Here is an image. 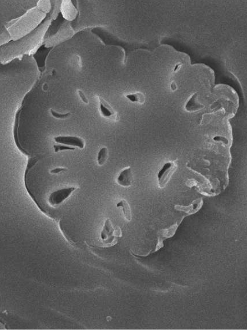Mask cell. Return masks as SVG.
Instances as JSON below:
<instances>
[{
	"mask_svg": "<svg viewBox=\"0 0 247 330\" xmlns=\"http://www.w3.org/2000/svg\"><path fill=\"white\" fill-rule=\"evenodd\" d=\"M171 88L172 89V90H176L177 86L175 82H172V85H171Z\"/></svg>",
	"mask_w": 247,
	"mask_h": 330,
	"instance_id": "cell-17",
	"label": "cell"
},
{
	"mask_svg": "<svg viewBox=\"0 0 247 330\" xmlns=\"http://www.w3.org/2000/svg\"><path fill=\"white\" fill-rule=\"evenodd\" d=\"M126 98L131 102L136 103L143 104L145 101V96L141 92H136L127 94Z\"/></svg>",
	"mask_w": 247,
	"mask_h": 330,
	"instance_id": "cell-11",
	"label": "cell"
},
{
	"mask_svg": "<svg viewBox=\"0 0 247 330\" xmlns=\"http://www.w3.org/2000/svg\"><path fill=\"white\" fill-rule=\"evenodd\" d=\"M78 94L82 101L84 102V103H88V100L87 99V98H86V96H85V94H84V93L82 92V91H80V90H79L78 91Z\"/></svg>",
	"mask_w": 247,
	"mask_h": 330,
	"instance_id": "cell-16",
	"label": "cell"
},
{
	"mask_svg": "<svg viewBox=\"0 0 247 330\" xmlns=\"http://www.w3.org/2000/svg\"><path fill=\"white\" fill-rule=\"evenodd\" d=\"M76 187H70L56 190L50 194L48 202L53 206H58L69 198L77 189Z\"/></svg>",
	"mask_w": 247,
	"mask_h": 330,
	"instance_id": "cell-3",
	"label": "cell"
},
{
	"mask_svg": "<svg viewBox=\"0 0 247 330\" xmlns=\"http://www.w3.org/2000/svg\"><path fill=\"white\" fill-rule=\"evenodd\" d=\"M117 207L121 208L123 211V214L124 215L125 218L127 220L130 221L131 220V213L130 206L126 200L122 199L119 201L118 203H117Z\"/></svg>",
	"mask_w": 247,
	"mask_h": 330,
	"instance_id": "cell-9",
	"label": "cell"
},
{
	"mask_svg": "<svg viewBox=\"0 0 247 330\" xmlns=\"http://www.w3.org/2000/svg\"><path fill=\"white\" fill-rule=\"evenodd\" d=\"M53 147H54V151L56 153H57L58 152L62 151H67V150L73 151L75 150V148L74 147L62 144H55Z\"/></svg>",
	"mask_w": 247,
	"mask_h": 330,
	"instance_id": "cell-13",
	"label": "cell"
},
{
	"mask_svg": "<svg viewBox=\"0 0 247 330\" xmlns=\"http://www.w3.org/2000/svg\"><path fill=\"white\" fill-rule=\"evenodd\" d=\"M108 156V151L107 147H104L101 148L98 153L97 161L98 165L103 166L105 163Z\"/></svg>",
	"mask_w": 247,
	"mask_h": 330,
	"instance_id": "cell-12",
	"label": "cell"
},
{
	"mask_svg": "<svg viewBox=\"0 0 247 330\" xmlns=\"http://www.w3.org/2000/svg\"><path fill=\"white\" fill-rule=\"evenodd\" d=\"M67 170V169L66 168H64V167H58V168H56L54 169H53L50 171V173H52V174H58L59 173L62 172H65V171Z\"/></svg>",
	"mask_w": 247,
	"mask_h": 330,
	"instance_id": "cell-15",
	"label": "cell"
},
{
	"mask_svg": "<svg viewBox=\"0 0 247 330\" xmlns=\"http://www.w3.org/2000/svg\"><path fill=\"white\" fill-rule=\"evenodd\" d=\"M99 103L100 111L103 117L113 120H117L118 119L117 112L105 100L102 98H99Z\"/></svg>",
	"mask_w": 247,
	"mask_h": 330,
	"instance_id": "cell-6",
	"label": "cell"
},
{
	"mask_svg": "<svg viewBox=\"0 0 247 330\" xmlns=\"http://www.w3.org/2000/svg\"><path fill=\"white\" fill-rule=\"evenodd\" d=\"M51 113L54 118L59 119H67L71 115V113H60L53 110H51Z\"/></svg>",
	"mask_w": 247,
	"mask_h": 330,
	"instance_id": "cell-14",
	"label": "cell"
},
{
	"mask_svg": "<svg viewBox=\"0 0 247 330\" xmlns=\"http://www.w3.org/2000/svg\"><path fill=\"white\" fill-rule=\"evenodd\" d=\"M177 169V165L174 161H168L164 164L157 175L158 182L160 188H164Z\"/></svg>",
	"mask_w": 247,
	"mask_h": 330,
	"instance_id": "cell-1",
	"label": "cell"
},
{
	"mask_svg": "<svg viewBox=\"0 0 247 330\" xmlns=\"http://www.w3.org/2000/svg\"><path fill=\"white\" fill-rule=\"evenodd\" d=\"M133 180V175L132 169L130 167L125 168L119 173L117 178V183L120 186L129 187L132 185Z\"/></svg>",
	"mask_w": 247,
	"mask_h": 330,
	"instance_id": "cell-5",
	"label": "cell"
},
{
	"mask_svg": "<svg viewBox=\"0 0 247 330\" xmlns=\"http://www.w3.org/2000/svg\"><path fill=\"white\" fill-rule=\"evenodd\" d=\"M179 225L178 223L172 225V226L169 227V228L162 230L159 233V237L158 239V243L156 246L155 251L160 249L161 248L163 247V239L170 238L174 235L175 233L176 232L177 228H178Z\"/></svg>",
	"mask_w": 247,
	"mask_h": 330,
	"instance_id": "cell-8",
	"label": "cell"
},
{
	"mask_svg": "<svg viewBox=\"0 0 247 330\" xmlns=\"http://www.w3.org/2000/svg\"><path fill=\"white\" fill-rule=\"evenodd\" d=\"M54 140L59 144L77 147L81 149H84L85 146L84 140L82 138L74 136H58L54 137Z\"/></svg>",
	"mask_w": 247,
	"mask_h": 330,
	"instance_id": "cell-4",
	"label": "cell"
},
{
	"mask_svg": "<svg viewBox=\"0 0 247 330\" xmlns=\"http://www.w3.org/2000/svg\"><path fill=\"white\" fill-rule=\"evenodd\" d=\"M201 108L202 106L197 101L196 94H194L191 97L185 105L186 110L188 111H195L200 109Z\"/></svg>",
	"mask_w": 247,
	"mask_h": 330,
	"instance_id": "cell-10",
	"label": "cell"
},
{
	"mask_svg": "<svg viewBox=\"0 0 247 330\" xmlns=\"http://www.w3.org/2000/svg\"><path fill=\"white\" fill-rule=\"evenodd\" d=\"M202 204L203 201L202 198H199L193 201L192 203L188 206L176 205L174 206V208L179 211H184L188 215H192L200 209Z\"/></svg>",
	"mask_w": 247,
	"mask_h": 330,
	"instance_id": "cell-7",
	"label": "cell"
},
{
	"mask_svg": "<svg viewBox=\"0 0 247 330\" xmlns=\"http://www.w3.org/2000/svg\"><path fill=\"white\" fill-rule=\"evenodd\" d=\"M121 235L120 229L119 228V230L117 229L115 230L111 225L110 220L108 219L105 223L100 237L104 244L108 246H112L117 242H115V236L121 237Z\"/></svg>",
	"mask_w": 247,
	"mask_h": 330,
	"instance_id": "cell-2",
	"label": "cell"
}]
</instances>
